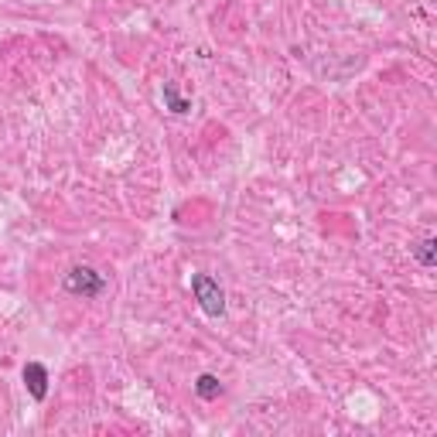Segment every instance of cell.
Returning <instances> with one entry per match:
<instances>
[{"label": "cell", "instance_id": "1", "mask_svg": "<svg viewBox=\"0 0 437 437\" xmlns=\"http://www.w3.org/2000/svg\"><path fill=\"white\" fill-rule=\"evenodd\" d=\"M191 294H195L198 307H202L209 318H222V311H226V294H222L219 280H212L209 273H191Z\"/></svg>", "mask_w": 437, "mask_h": 437}, {"label": "cell", "instance_id": "2", "mask_svg": "<svg viewBox=\"0 0 437 437\" xmlns=\"http://www.w3.org/2000/svg\"><path fill=\"white\" fill-rule=\"evenodd\" d=\"M103 287H106V280H103V273H96L93 266H76V270L65 273V290L76 294V297H99Z\"/></svg>", "mask_w": 437, "mask_h": 437}, {"label": "cell", "instance_id": "3", "mask_svg": "<svg viewBox=\"0 0 437 437\" xmlns=\"http://www.w3.org/2000/svg\"><path fill=\"white\" fill-rule=\"evenodd\" d=\"M24 386L35 399H45L48 397V369L41 362H28L24 365Z\"/></svg>", "mask_w": 437, "mask_h": 437}, {"label": "cell", "instance_id": "4", "mask_svg": "<svg viewBox=\"0 0 437 437\" xmlns=\"http://www.w3.org/2000/svg\"><path fill=\"white\" fill-rule=\"evenodd\" d=\"M195 393L202 399H215L222 393V382H219V376H212V373H202V376L195 380Z\"/></svg>", "mask_w": 437, "mask_h": 437}, {"label": "cell", "instance_id": "5", "mask_svg": "<svg viewBox=\"0 0 437 437\" xmlns=\"http://www.w3.org/2000/svg\"><path fill=\"white\" fill-rule=\"evenodd\" d=\"M164 103H168V110H171V113H188V110H191V103L178 96V89H174L171 82L164 86Z\"/></svg>", "mask_w": 437, "mask_h": 437}, {"label": "cell", "instance_id": "6", "mask_svg": "<svg viewBox=\"0 0 437 437\" xmlns=\"http://www.w3.org/2000/svg\"><path fill=\"white\" fill-rule=\"evenodd\" d=\"M434 249H437L434 239H424V243H420V249H417V260L424 266H434Z\"/></svg>", "mask_w": 437, "mask_h": 437}]
</instances>
